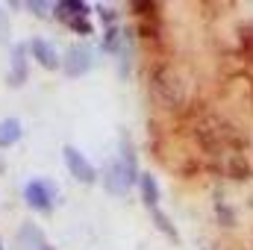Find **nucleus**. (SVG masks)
Masks as SVG:
<instances>
[{
	"label": "nucleus",
	"mask_w": 253,
	"mask_h": 250,
	"mask_svg": "<svg viewBox=\"0 0 253 250\" xmlns=\"http://www.w3.org/2000/svg\"><path fill=\"white\" fill-rule=\"evenodd\" d=\"M194 138H197L200 150L209 156V162L221 159L227 153H242L248 144V138L242 135L239 126H233L227 118L212 115V112H206L194 121Z\"/></svg>",
	"instance_id": "2"
},
{
	"label": "nucleus",
	"mask_w": 253,
	"mask_h": 250,
	"mask_svg": "<svg viewBox=\"0 0 253 250\" xmlns=\"http://www.w3.org/2000/svg\"><path fill=\"white\" fill-rule=\"evenodd\" d=\"M65 27H68L71 33H77V36H91V33H94L91 18H74V21H68Z\"/></svg>",
	"instance_id": "15"
},
{
	"label": "nucleus",
	"mask_w": 253,
	"mask_h": 250,
	"mask_svg": "<svg viewBox=\"0 0 253 250\" xmlns=\"http://www.w3.org/2000/svg\"><path fill=\"white\" fill-rule=\"evenodd\" d=\"M21 135H24V126H21L18 118H3V121H0V150L18 144Z\"/></svg>",
	"instance_id": "12"
},
{
	"label": "nucleus",
	"mask_w": 253,
	"mask_h": 250,
	"mask_svg": "<svg viewBox=\"0 0 253 250\" xmlns=\"http://www.w3.org/2000/svg\"><path fill=\"white\" fill-rule=\"evenodd\" d=\"M91 12L97 15V21L103 24V30H109V27H121V24H118V21H121V9H115V6H109V3H97Z\"/></svg>",
	"instance_id": "13"
},
{
	"label": "nucleus",
	"mask_w": 253,
	"mask_h": 250,
	"mask_svg": "<svg viewBox=\"0 0 253 250\" xmlns=\"http://www.w3.org/2000/svg\"><path fill=\"white\" fill-rule=\"evenodd\" d=\"M150 218H153V224L165 233V239H171V242H177V239H180V236H177V227L168 221V215L162 212V206H159V209H150Z\"/></svg>",
	"instance_id": "14"
},
{
	"label": "nucleus",
	"mask_w": 253,
	"mask_h": 250,
	"mask_svg": "<svg viewBox=\"0 0 253 250\" xmlns=\"http://www.w3.org/2000/svg\"><path fill=\"white\" fill-rule=\"evenodd\" d=\"M103 188L112 194V197H124L126 191H129V180H126V171L121 168V162L118 159H109L106 165H103Z\"/></svg>",
	"instance_id": "8"
},
{
	"label": "nucleus",
	"mask_w": 253,
	"mask_h": 250,
	"mask_svg": "<svg viewBox=\"0 0 253 250\" xmlns=\"http://www.w3.org/2000/svg\"><path fill=\"white\" fill-rule=\"evenodd\" d=\"M215 218H218L221 227H233V224H236V215H233L230 206H218V215H215Z\"/></svg>",
	"instance_id": "17"
},
{
	"label": "nucleus",
	"mask_w": 253,
	"mask_h": 250,
	"mask_svg": "<svg viewBox=\"0 0 253 250\" xmlns=\"http://www.w3.org/2000/svg\"><path fill=\"white\" fill-rule=\"evenodd\" d=\"M203 250H209V248H203Z\"/></svg>",
	"instance_id": "21"
},
{
	"label": "nucleus",
	"mask_w": 253,
	"mask_h": 250,
	"mask_svg": "<svg viewBox=\"0 0 253 250\" xmlns=\"http://www.w3.org/2000/svg\"><path fill=\"white\" fill-rule=\"evenodd\" d=\"M147 91L165 112H180L189 103V80L168 59H156L147 68Z\"/></svg>",
	"instance_id": "1"
},
{
	"label": "nucleus",
	"mask_w": 253,
	"mask_h": 250,
	"mask_svg": "<svg viewBox=\"0 0 253 250\" xmlns=\"http://www.w3.org/2000/svg\"><path fill=\"white\" fill-rule=\"evenodd\" d=\"M0 250H3V242H0Z\"/></svg>",
	"instance_id": "20"
},
{
	"label": "nucleus",
	"mask_w": 253,
	"mask_h": 250,
	"mask_svg": "<svg viewBox=\"0 0 253 250\" xmlns=\"http://www.w3.org/2000/svg\"><path fill=\"white\" fill-rule=\"evenodd\" d=\"M27 9H30L33 15H39V18H47V15H53V6H50V3H42V0H33V3H27Z\"/></svg>",
	"instance_id": "16"
},
{
	"label": "nucleus",
	"mask_w": 253,
	"mask_h": 250,
	"mask_svg": "<svg viewBox=\"0 0 253 250\" xmlns=\"http://www.w3.org/2000/svg\"><path fill=\"white\" fill-rule=\"evenodd\" d=\"M21 194H24V203L33 212H42V215H50L53 206H56V200H59V188L53 186L50 180H44V177L27 180L24 188H21Z\"/></svg>",
	"instance_id": "3"
},
{
	"label": "nucleus",
	"mask_w": 253,
	"mask_h": 250,
	"mask_svg": "<svg viewBox=\"0 0 253 250\" xmlns=\"http://www.w3.org/2000/svg\"><path fill=\"white\" fill-rule=\"evenodd\" d=\"M62 162H65V168H68V174L80 183V186H94L97 183V168L88 162V156L85 153H80L74 144H65L62 147Z\"/></svg>",
	"instance_id": "4"
},
{
	"label": "nucleus",
	"mask_w": 253,
	"mask_h": 250,
	"mask_svg": "<svg viewBox=\"0 0 253 250\" xmlns=\"http://www.w3.org/2000/svg\"><path fill=\"white\" fill-rule=\"evenodd\" d=\"M27 53L42 65L44 71H59V68H62V56H59L56 44H53L50 39H44V36H33V39L27 42Z\"/></svg>",
	"instance_id": "5"
},
{
	"label": "nucleus",
	"mask_w": 253,
	"mask_h": 250,
	"mask_svg": "<svg viewBox=\"0 0 253 250\" xmlns=\"http://www.w3.org/2000/svg\"><path fill=\"white\" fill-rule=\"evenodd\" d=\"M30 77V62H27V44H15L12 53H9V74H6V83L12 88H21Z\"/></svg>",
	"instance_id": "7"
},
{
	"label": "nucleus",
	"mask_w": 253,
	"mask_h": 250,
	"mask_svg": "<svg viewBox=\"0 0 253 250\" xmlns=\"http://www.w3.org/2000/svg\"><path fill=\"white\" fill-rule=\"evenodd\" d=\"M0 174H3V162H0Z\"/></svg>",
	"instance_id": "19"
},
{
	"label": "nucleus",
	"mask_w": 253,
	"mask_h": 250,
	"mask_svg": "<svg viewBox=\"0 0 253 250\" xmlns=\"http://www.w3.org/2000/svg\"><path fill=\"white\" fill-rule=\"evenodd\" d=\"M91 15V6L88 3H83V0H59L56 6H53V18L56 21H74V18H88Z\"/></svg>",
	"instance_id": "11"
},
{
	"label": "nucleus",
	"mask_w": 253,
	"mask_h": 250,
	"mask_svg": "<svg viewBox=\"0 0 253 250\" xmlns=\"http://www.w3.org/2000/svg\"><path fill=\"white\" fill-rule=\"evenodd\" d=\"M42 250H53V248H50V245H44V248H42Z\"/></svg>",
	"instance_id": "18"
},
{
	"label": "nucleus",
	"mask_w": 253,
	"mask_h": 250,
	"mask_svg": "<svg viewBox=\"0 0 253 250\" xmlns=\"http://www.w3.org/2000/svg\"><path fill=\"white\" fill-rule=\"evenodd\" d=\"M135 188H138V197H141V203L147 206V212H150V209H159V197H162V194H159V183H156V177H153L150 171H141Z\"/></svg>",
	"instance_id": "10"
},
{
	"label": "nucleus",
	"mask_w": 253,
	"mask_h": 250,
	"mask_svg": "<svg viewBox=\"0 0 253 250\" xmlns=\"http://www.w3.org/2000/svg\"><path fill=\"white\" fill-rule=\"evenodd\" d=\"M94 68V53L85 47V44H77V47H68L62 56V71L68 77H83Z\"/></svg>",
	"instance_id": "6"
},
{
	"label": "nucleus",
	"mask_w": 253,
	"mask_h": 250,
	"mask_svg": "<svg viewBox=\"0 0 253 250\" xmlns=\"http://www.w3.org/2000/svg\"><path fill=\"white\" fill-rule=\"evenodd\" d=\"M115 159L121 162V168L126 171L129 186H135L138 177H141V171H138V153H135V147H132L129 138H121V144H118V156H115Z\"/></svg>",
	"instance_id": "9"
}]
</instances>
